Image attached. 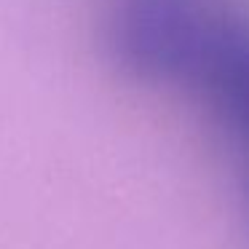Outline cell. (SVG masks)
Returning <instances> with one entry per match:
<instances>
[{
	"mask_svg": "<svg viewBox=\"0 0 249 249\" xmlns=\"http://www.w3.org/2000/svg\"><path fill=\"white\" fill-rule=\"evenodd\" d=\"M118 33L121 51L140 70L198 83L249 153V30L201 19L177 0H142Z\"/></svg>",
	"mask_w": 249,
	"mask_h": 249,
	"instance_id": "6da1fadb",
	"label": "cell"
}]
</instances>
